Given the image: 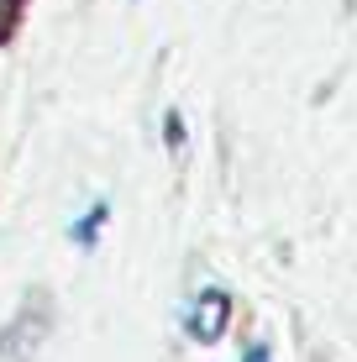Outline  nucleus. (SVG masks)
I'll return each instance as SVG.
<instances>
[{
  "mask_svg": "<svg viewBox=\"0 0 357 362\" xmlns=\"http://www.w3.org/2000/svg\"><path fill=\"white\" fill-rule=\"evenodd\" d=\"M226 315H231V299L221 294V289H205L200 299H194V310H189V336L194 341H216L221 331H226Z\"/></svg>",
  "mask_w": 357,
  "mask_h": 362,
  "instance_id": "nucleus-1",
  "label": "nucleus"
},
{
  "mask_svg": "<svg viewBox=\"0 0 357 362\" xmlns=\"http://www.w3.org/2000/svg\"><path fill=\"white\" fill-rule=\"evenodd\" d=\"M100 221H105V205H95L90 216H84V226L74 231V242H95V231H100Z\"/></svg>",
  "mask_w": 357,
  "mask_h": 362,
  "instance_id": "nucleus-2",
  "label": "nucleus"
},
{
  "mask_svg": "<svg viewBox=\"0 0 357 362\" xmlns=\"http://www.w3.org/2000/svg\"><path fill=\"white\" fill-rule=\"evenodd\" d=\"M242 362H274V352H268V346H252V352L242 357Z\"/></svg>",
  "mask_w": 357,
  "mask_h": 362,
  "instance_id": "nucleus-3",
  "label": "nucleus"
},
{
  "mask_svg": "<svg viewBox=\"0 0 357 362\" xmlns=\"http://www.w3.org/2000/svg\"><path fill=\"white\" fill-rule=\"evenodd\" d=\"M0 16H6V0H0Z\"/></svg>",
  "mask_w": 357,
  "mask_h": 362,
  "instance_id": "nucleus-4",
  "label": "nucleus"
}]
</instances>
